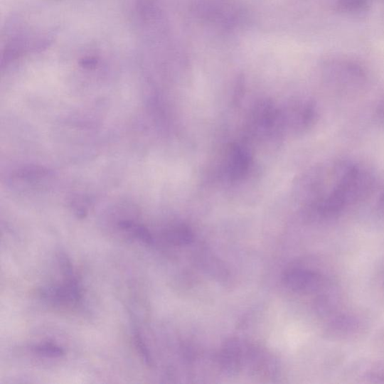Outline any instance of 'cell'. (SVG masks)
<instances>
[{
	"mask_svg": "<svg viewBox=\"0 0 384 384\" xmlns=\"http://www.w3.org/2000/svg\"><path fill=\"white\" fill-rule=\"evenodd\" d=\"M121 229L128 231L132 236L146 245H153L154 239L147 228L132 222L124 221L119 223Z\"/></svg>",
	"mask_w": 384,
	"mask_h": 384,
	"instance_id": "3957f363",
	"label": "cell"
},
{
	"mask_svg": "<svg viewBox=\"0 0 384 384\" xmlns=\"http://www.w3.org/2000/svg\"><path fill=\"white\" fill-rule=\"evenodd\" d=\"M166 238L173 245H186L193 242L194 236L188 228L177 227L169 230L166 234Z\"/></svg>",
	"mask_w": 384,
	"mask_h": 384,
	"instance_id": "277c9868",
	"label": "cell"
},
{
	"mask_svg": "<svg viewBox=\"0 0 384 384\" xmlns=\"http://www.w3.org/2000/svg\"><path fill=\"white\" fill-rule=\"evenodd\" d=\"M133 336L135 348L139 353L141 358L144 361L146 365L149 366H152V359H151L149 349L145 344L140 332L134 330Z\"/></svg>",
	"mask_w": 384,
	"mask_h": 384,
	"instance_id": "8992f818",
	"label": "cell"
},
{
	"mask_svg": "<svg viewBox=\"0 0 384 384\" xmlns=\"http://www.w3.org/2000/svg\"><path fill=\"white\" fill-rule=\"evenodd\" d=\"M60 265L64 279L60 284L41 288L40 296L53 306H76L82 299V289L71 265L65 255L60 256Z\"/></svg>",
	"mask_w": 384,
	"mask_h": 384,
	"instance_id": "6da1fadb",
	"label": "cell"
},
{
	"mask_svg": "<svg viewBox=\"0 0 384 384\" xmlns=\"http://www.w3.org/2000/svg\"><path fill=\"white\" fill-rule=\"evenodd\" d=\"M282 280L285 286L293 292L303 294L316 292L322 282L318 273L299 268L285 271Z\"/></svg>",
	"mask_w": 384,
	"mask_h": 384,
	"instance_id": "7a4b0ae2",
	"label": "cell"
},
{
	"mask_svg": "<svg viewBox=\"0 0 384 384\" xmlns=\"http://www.w3.org/2000/svg\"><path fill=\"white\" fill-rule=\"evenodd\" d=\"M32 351L38 356L46 358H60L65 354L63 348L53 342H43L31 348Z\"/></svg>",
	"mask_w": 384,
	"mask_h": 384,
	"instance_id": "5b68a950",
	"label": "cell"
}]
</instances>
